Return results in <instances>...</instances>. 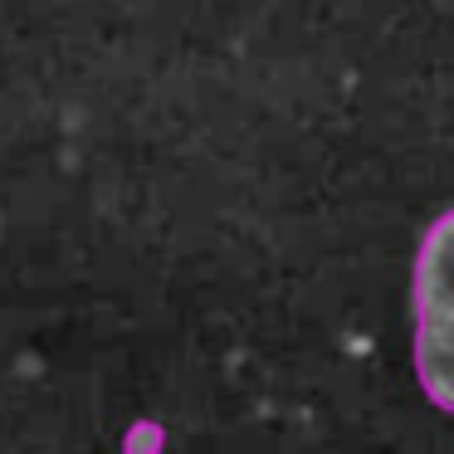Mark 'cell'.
I'll use <instances>...</instances> for the list:
<instances>
[{
    "label": "cell",
    "mask_w": 454,
    "mask_h": 454,
    "mask_svg": "<svg viewBox=\"0 0 454 454\" xmlns=\"http://www.w3.org/2000/svg\"><path fill=\"white\" fill-rule=\"evenodd\" d=\"M415 376L425 395L454 415V210H444L415 254Z\"/></svg>",
    "instance_id": "6da1fadb"
}]
</instances>
